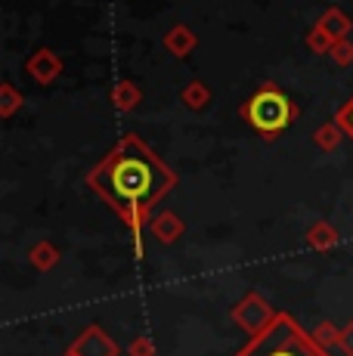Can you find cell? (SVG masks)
I'll return each mask as SVG.
<instances>
[{
  "label": "cell",
  "instance_id": "6da1fadb",
  "mask_svg": "<svg viewBox=\"0 0 353 356\" xmlns=\"http://www.w3.org/2000/svg\"><path fill=\"white\" fill-rule=\"evenodd\" d=\"M87 186L131 227L133 245L140 251V232L146 223H152L149 214L155 204L176 186V174L137 134H127L87 174Z\"/></svg>",
  "mask_w": 353,
  "mask_h": 356
},
{
  "label": "cell",
  "instance_id": "7a4b0ae2",
  "mask_svg": "<svg viewBox=\"0 0 353 356\" xmlns=\"http://www.w3.org/2000/svg\"><path fill=\"white\" fill-rule=\"evenodd\" d=\"M239 115L257 136H263V140H279L285 130L295 124L297 106L285 97L282 87H276L273 81H267V84H261L245 102H242Z\"/></svg>",
  "mask_w": 353,
  "mask_h": 356
},
{
  "label": "cell",
  "instance_id": "3957f363",
  "mask_svg": "<svg viewBox=\"0 0 353 356\" xmlns=\"http://www.w3.org/2000/svg\"><path fill=\"white\" fill-rule=\"evenodd\" d=\"M233 356H331L325 347H319L288 313H279L276 323L267 332L248 338V344Z\"/></svg>",
  "mask_w": 353,
  "mask_h": 356
},
{
  "label": "cell",
  "instance_id": "277c9868",
  "mask_svg": "<svg viewBox=\"0 0 353 356\" xmlns=\"http://www.w3.org/2000/svg\"><path fill=\"white\" fill-rule=\"evenodd\" d=\"M276 316H279V313L273 310V304L257 291H248L245 298H242L239 304H233V310H229V319H233L248 338L267 332V328L276 323Z\"/></svg>",
  "mask_w": 353,
  "mask_h": 356
},
{
  "label": "cell",
  "instance_id": "5b68a950",
  "mask_svg": "<svg viewBox=\"0 0 353 356\" xmlns=\"http://www.w3.org/2000/svg\"><path fill=\"white\" fill-rule=\"evenodd\" d=\"M25 72H28L31 81L47 87V84H53V81H59V74H63V56H59L56 50H50V47H38V50L25 59Z\"/></svg>",
  "mask_w": 353,
  "mask_h": 356
},
{
  "label": "cell",
  "instance_id": "8992f818",
  "mask_svg": "<svg viewBox=\"0 0 353 356\" xmlns=\"http://www.w3.org/2000/svg\"><path fill=\"white\" fill-rule=\"evenodd\" d=\"M72 356H118V344L103 332L99 325H87L69 347Z\"/></svg>",
  "mask_w": 353,
  "mask_h": 356
},
{
  "label": "cell",
  "instance_id": "52a82bcc",
  "mask_svg": "<svg viewBox=\"0 0 353 356\" xmlns=\"http://www.w3.org/2000/svg\"><path fill=\"white\" fill-rule=\"evenodd\" d=\"M161 44H165V50L171 53V56L186 59L189 53L195 50L199 38H195V31L189 29V25H171V29L165 31V38H161Z\"/></svg>",
  "mask_w": 353,
  "mask_h": 356
},
{
  "label": "cell",
  "instance_id": "ba28073f",
  "mask_svg": "<svg viewBox=\"0 0 353 356\" xmlns=\"http://www.w3.org/2000/svg\"><path fill=\"white\" fill-rule=\"evenodd\" d=\"M183 220L174 214V211H161V214L152 217V223H149V232H152L155 238H158L161 245H174L176 238L183 236Z\"/></svg>",
  "mask_w": 353,
  "mask_h": 356
},
{
  "label": "cell",
  "instance_id": "9c48e42d",
  "mask_svg": "<svg viewBox=\"0 0 353 356\" xmlns=\"http://www.w3.org/2000/svg\"><path fill=\"white\" fill-rule=\"evenodd\" d=\"M316 29L331 34L335 40H344V38H350V31H353V19L344 10H338V6H329V10L316 19Z\"/></svg>",
  "mask_w": 353,
  "mask_h": 356
},
{
  "label": "cell",
  "instance_id": "30bf717a",
  "mask_svg": "<svg viewBox=\"0 0 353 356\" xmlns=\"http://www.w3.org/2000/svg\"><path fill=\"white\" fill-rule=\"evenodd\" d=\"M108 99H112V106L118 108L121 115H127V112H133V108L142 102V90H140V84L137 81H118V84L112 87V93H108Z\"/></svg>",
  "mask_w": 353,
  "mask_h": 356
},
{
  "label": "cell",
  "instance_id": "8fae6325",
  "mask_svg": "<svg viewBox=\"0 0 353 356\" xmlns=\"http://www.w3.org/2000/svg\"><path fill=\"white\" fill-rule=\"evenodd\" d=\"M211 97H214L211 87H208L205 81H199V78H192L180 90V102L189 108V112H202V108H208V106H211Z\"/></svg>",
  "mask_w": 353,
  "mask_h": 356
},
{
  "label": "cell",
  "instance_id": "7c38bea8",
  "mask_svg": "<svg viewBox=\"0 0 353 356\" xmlns=\"http://www.w3.org/2000/svg\"><path fill=\"white\" fill-rule=\"evenodd\" d=\"M63 260V254H59V248L50 242V238H44V242H35L28 248V264L35 266L38 273H50L53 266Z\"/></svg>",
  "mask_w": 353,
  "mask_h": 356
},
{
  "label": "cell",
  "instance_id": "4fadbf2b",
  "mask_svg": "<svg viewBox=\"0 0 353 356\" xmlns=\"http://www.w3.org/2000/svg\"><path fill=\"white\" fill-rule=\"evenodd\" d=\"M338 242H341V236H338V229L331 227V223H325V220H319L313 223V227L307 229V248H313V251H331V248H338Z\"/></svg>",
  "mask_w": 353,
  "mask_h": 356
},
{
  "label": "cell",
  "instance_id": "5bb4252c",
  "mask_svg": "<svg viewBox=\"0 0 353 356\" xmlns=\"http://www.w3.org/2000/svg\"><path fill=\"white\" fill-rule=\"evenodd\" d=\"M344 130L338 121H325V124H319L313 130V143H316V149H322V152H335L338 146H341V140H344Z\"/></svg>",
  "mask_w": 353,
  "mask_h": 356
},
{
  "label": "cell",
  "instance_id": "9a60e30c",
  "mask_svg": "<svg viewBox=\"0 0 353 356\" xmlns=\"http://www.w3.org/2000/svg\"><path fill=\"white\" fill-rule=\"evenodd\" d=\"M22 106H25V97L16 90V84L3 81V84H0V118H13Z\"/></svg>",
  "mask_w": 353,
  "mask_h": 356
},
{
  "label": "cell",
  "instance_id": "2e32d148",
  "mask_svg": "<svg viewBox=\"0 0 353 356\" xmlns=\"http://www.w3.org/2000/svg\"><path fill=\"white\" fill-rule=\"evenodd\" d=\"M310 338H313L319 347L329 350V347H338V341H341V328H338L335 323H329V319H322V323L310 332Z\"/></svg>",
  "mask_w": 353,
  "mask_h": 356
},
{
  "label": "cell",
  "instance_id": "e0dca14e",
  "mask_svg": "<svg viewBox=\"0 0 353 356\" xmlns=\"http://www.w3.org/2000/svg\"><path fill=\"white\" fill-rule=\"evenodd\" d=\"M331 47H335V38H331V34H325L322 29H316V25L307 31V50L310 53H316V56H329Z\"/></svg>",
  "mask_w": 353,
  "mask_h": 356
},
{
  "label": "cell",
  "instance_id": "ac0fdd59",
  "mask_svg": "<svg viewBox=\"0 0 353 356\" xmlns=\"http://www.w3.org/2000/svg\"><path fill=\"white\" fill-rule=\"evenodd\" d=\"M331 63L335 65H341V68H347L353 65V40L350 38H344V40H335V47H331Z\"/></svg>",
  "mask_w": 353,
  "mask_h": 356
},
{
  "label": "cell",
  "instance_id": "d6986e66",
  "mask_svg": "<svg viewBox=\"0 0 353 356\" xmlns=\"http://www.w3.org/2000/svg\"><path fill=\"white\" fill-rule=\"evenodd\" d=\"M155 353H158V347H155V341L149 334H137L127 344V356H155Z\"/></svg>",
  "mask_w": 353,
  "mask_h": 356
},
{
  "label": "cell",
  "instance_id": "ffe728a7",
  "mask_svg": "<svg viewBox=\"0 0 353 356\" xmlns=\"http://www.w3.org/2000/svg\"><path fill=\"white\" fill-rule=\"evenodd\" d=\"M335 121H338V124H341L344 134H347L350 140H353V97H350V99L344 102V106L335 112Z\"/></svg>",
  "mask_w": 353,
  "mask_h": 356
},
{
  "label": "cell",
  "instance_id": "44dd1931",
  "mask_svg": "<svg viewBox=\"0 0 353 356\" xmlns=\"http://www.w3.org/2000/svg\"><path fill=\"white\" fill-rule=\"evenodd\" d=\"M338 347H341L347 356H353V319L341 328V341H338Z\"/></svg>",
  "mask_w": 353,
  "mask_h": 356
},
{
  "label": "cell",
  "instance_id": "7402d4cb",
  "mask_svg": "<svg viewBox=\"0 0 353 356\" xmlns=\"http://www.w3.org/2000/svg\"><path fill=\"white\" fill-rule=\"evenodd\" d=\"M63 356H72V353H63Z\"/></svg>",
  "mask_w": 353,
  "mask_h": 356
}]
</instances>
